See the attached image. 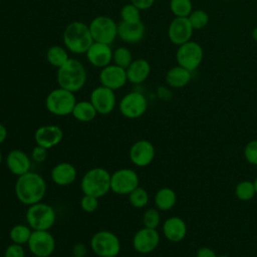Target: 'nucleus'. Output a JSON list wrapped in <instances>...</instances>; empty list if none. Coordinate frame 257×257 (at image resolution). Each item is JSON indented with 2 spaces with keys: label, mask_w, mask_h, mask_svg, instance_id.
<instances>
[{
  "label": "nucleus",
  "mask_w": 257,
  "mask_h": 257,
  "mask_svg": "<svg viewBox=\"0 0 257 257\" xmlns=\"http://www.w3.org/2000/svg\"><path fill=\"white\" fill-rule=\"evenodd\" d=\"M46 190L47 186L43 177L31 171L17 177L14 186L17 200L26 206L41 202L46 195Z\"/></svg>",
  "instance_id": "obj_1"
},
{
  "label": "nucleus",
  "mask_w": 257,
  "mask_h": 257,
  "mask_svg": "<svg viewBox=\"0 0 257 257\" xmlns=\"http://www.w3.org/2000/svg\"><path fill=\"white\" fill-rule=\"evenodd\" d=\"M87 73L81 61L69 58L62 66L57 68L56 80L59 87L71 92L79 91L86 83Z\"/></svg>",
  "instance_id": "obj_2"
},
{
  "label": "nucleus",
  "mask_w": 257,
  "mask_h": 257,
  "mask_svg": "<svg viewBox=\"0 0 257 257\" xmlns=\"http://www.w3.org/2000/svg\"><path fill=\"white\" fill-rule=\"evenodd\" d=\"M64 47L71 53L83 54L93 43L87 24L82 21L70 22L63 31Z\"/></svg>",
  "instance_id": "obj_3"
},
{
  "label": "nucleus",
  "mask_w": 257,
  "mask_h": 257,
  "mask_svg": "<svg viewBox=\"0 0 257 257\" xmlns=\"http://www.w3.org/2000/svg\"><path fill=\"white\" fill-rule=\"evenodd\" d=\"M80 189L84 195L102 198L110 191V174L100 167L89 169L80 181Z\"/></svg>",
  "instance_id": "obj_4"
},
{
  "label": "nucleus",
  "mask_w": 257,
  "mask_h": 257,
  "mask_svg": "<svg viewBox=\"0 0 257 257\" xmlns=\"http://www.w3.org/2000/svg\"><path fill=\"white\" fill-rule=\"evenodd\" d=\"M76 103L74 92L62 87L52 89L45 98L46 109L56 116H66L71 114Z\"/></svg>",
  "instance_id": "obj_5"
},
{
  "label": "nucleus",
  "mask_w": 257,
  "mask_h": 257,
  "mask_svg": "<svg viewBox=\"0 0 257 257\" xmlns=\"http://www.w3.org/2000/svg\"><path fill=\"white\" fill-rule=\"evenodd\" d=\"M25 218L32 230H50L56 221V213L49 204L39 202L28 206Z\"/></svg>",
  "instance_id": "obj_6"
},
{
  "label": "nucleus",
  "mask_w": 257,
  "mask_h": 257,
  "mask_svg": "<svg viewBox=\"0 0 257 257\" xmlns=\"http://www.w3.org/2000/svg\"><path fill=\"white\" fill-rule=\"evenodd\" d=\"M90 247L98 257L117 256L120 251V241L114 233L107 230H100L92 235Z\"/></svg>",
  "instance_id": "obj_7"
},
{
  "label": "nucleus",
  "mask_w": 257,
  "mask_h": 257,
  "mask_svg": "<svg viewBox=\"0 0 257 257\" xmlns=\"http://www.w3.org/2000/svg\"><path fill=\"white\" fill-rule=\"evenodd\" d=\"M93 41L111 44L117 37V24L115 21L105 15L94 17L88 24Z\"/></svg>",
  "instance_id": "obj_8"
},
{
  "label": "nucleus",
  "mask_w": 257,
  "mask_h": 257,
  "mask_svg": "<svg viewBox=\"0 0 257 257\" xmlns=\"http://www.w3.org/2000/svg\"><path fill=\"white\" fill-rule=\"evenodd\" d=\"M204 58L202 46L193 40H190L178 46L176 52L177 63L189 71H195L201 64Z\"/></svg>",
  "instance_id": "obj_9"
},
{
  "label": "nucleus",
  "mask_w": 257,
  "mask_h": 257,
  "mask_svg": "<svg viewBox=\"0 0 257 257\" xmlns=\"http://www.w3.org/2000/svg\"><path fill=\"white\" fill-rule=\"evenodd\" d=\"M140 186L137 172L130 168H121L110 174V191L117 195H128Z\"/></svg>",
  "instance_id": "obj_10"
},
{
  "label": "nucleus",
  "mask_w": 257,
  "mask_h": 257,
  "mask_svg": "<svg viewBox=\"0 0 257 257\" xmlns=\"http://www.w3.org/2000/svg\"><path fill=\"white\" fill-rule=\"evenodd\" d=\"M148 109V100L140 91H131L124 94L118 102V110L122 116L136 119L143 116Z\"/></svg>",
  "instance_id": "obj_11"
},
{
  "label": "nucleus",
  "mask_w": 257,
  "mask_h": 257,
  "mask_svg": "<svg viewBox=\"0 0 257 257\" xmlns=\"http://www.w3.org/2000/svg\"><path fill=\"white\" fill-rule=\"evenodd\" d=\"M27 245L35 257H49L53 254L56 243L49 230H33Z\"/></svg>",
  "instance_id": "obj_12"
},
{
  "label": "nucleus",
  "mask_w": 257,
  "mask_h": 257,
  "mask_svg": "<svg viewBox=\"0 0 257 257\" xmlns=\"http://www.w3.org/2000/svg\"><path fill=\"white\" fill-rule=\"evenodd\" d=\"M89 101L92 103L97 113L105 115L110 113L116 105V97L114 90L103 85L96 86L92 89L89 96Z\"/></svg>",
  "instance_id": "obj_13"
},
{
  "label": "nucleus",
  "mask_w": 257,
  "mask_h": 257,
  "mask_svg": "<svg viewBox=\"0 0 257 257\" xmlns=\"http://www.w3.org/2000/svg\"><path fill=\"white\" fill-rule=\"evenodd\" d=\"M160 234L157 229L143 227L133 237V247L141 254H149L157 249L160 244Z\"/></svg>",
  "instance_id": "obj_14"
},
{
  "label": "nucleus",
  "mask_w": 257,
  "mask_h": 257,
  "mask_svg": "<svg viewBox=\"0 0 257 257\" xmlns=\"http://www.w3.org/2000/svg\"><path fill=\"white\" fill-rule=\"evenodd\" d=\"M156 156L154 145L148 140H139L135 142L128 152L131 162L140 168H145L152 164Z\"/></svg>",
  "instance_id": "obj_15"
},
{
  "label": "nucleus",
  "mask_w": 257,
  "mask_h": 257,
  "mask_svg": "<svg viewBox=\"0 0 257 257\" xmlns=\"http://www.w3.org/2000/svg\"><path fill=\"white\" fill-rule=\"evenodd\" d=\"M194 29L188 17H175L168 27V37L177 46L190 41Z\"/></svg>",
  "instance_id": "obj_16"
},
{
  "label": "nucleus",
  "mask_w": 257,
  "mask_h": 257,
  "mask_svg": "<svg viewBox=\"0 0 257 257\" xmlns=\"http://www.w3.org/2000/svg\"><path fill=\"white\" fill-rule=\"evenodd\" d=\"M99 81L101 85L112 90H117L124 86L127 82L126 71L124 68L117 66L114 63H110L101 68L99 72Z\"/></svg>",
  "instance_id": "obj_17"
},
{
  "label": "nucleus",
  "mask_w": 257,
  "mask_h": 257,
  "mask_svg": "<svg viewBox=\"0 0 257 257\" xmlns=\"http://www.w3.org/2000/svg\"><path fill=\"white\" fill-rule=\"evenodd\" d=\"M63 139V131L56 124H45L39 126L34 133L36 145L46 150L56 147Z\"/></svg>",
  "instance_id": "obj_18"
},
{
  "label": "nucleus",
  "mask_w": 257,
  "mask_h": 257,
  "mask_svg": "<svg viewBox=\"0 0 257 257\" xmlns=\"http://www.w3.org/2000/svg\"><path fill=\"white\" fill-rule=\"evenodd\" d=\"M112 53L113 50L109 44L93 41L85 52V55L92 66L103 68L112 62Z\"/></svg>",
  "instance_id": "obj_19"
},
{
  "label": "nucleus",
  "mask_w": 257,
  "mask_h": 257,
  "mask_svg": "<svg viewBox=\"0 0 257 257\" xmlns=\"http://www.w3.org/2000/svg\"><path fill=\"white\" fill-rule=\"evenodd\" d=\"M6 166L10 173L19 177L30 171L31 158L28 155L18 149L10 151L6 156Z\"/></svg>",
  "instance_id": "obj_20"
},
{
  "label": "nucleus",
  "mask_w": 257,
  "mask_h": 257,
  "mask_svg": "<svg viewBox=\"0 0 257 257\" xmlns=\"http://www.w3.org/2000/svg\"><path fill=\"white\" fill-rule=\"evenodd\" d=\"M146 33V27L143 21L128 23L120 21L117 24V37L123 42L135 44L143 40Z\"/></svg>",
  "instance_id": "obj_21"
},
{
  "label": "nucleus",
  "mask_w": 257,
  "mask_h": 257,
  "mask_svg": "<svg viewBox=\"0 0 257 257\" xmlns=\"http://www.w3.org/2000/svg\"><path fill=\"white\" fill-rule=\"evenodd\" d=\"M187 224L184 219L178 216H172L163 224V234L167 240L173 243L181 242L187 235Z\"/></svg>",
  "instance_id": "obj_22"
},
{
  "label": "nucleus",
  "mask_w": 257,
  "mask_h": 257,
  "mask_svg": "<svg viewBox=\"0 0 257 257\" xmlns=\"http://www.w3.org/2000/svg\"><path fill=\"white\" fill-rule=\"evenodd\" d=\"M51 179L57 186L65 187L71 185L77 177L76 168L67 162H61L56 164L50 173Z\"/></svg>",
  "instance_id": "obj_23"
},
{
  "label": "nucleus",
  "mask_w": 257,
  "mask_h": 257,
  "mask_svg": "<svg viewBox=\"0 0 257 257\" xmlns=\"http://www.w3.org/2000/svg\"><path fill=\"white\" fill-rule=\"evenodd\" d=\"M127 81L133 84H141L148 79L151 73V64L144 58L133 60L125 69Z\"/></svg>",
  "instance_id": "obj_24"
},
{
  "label": "nucleus",
  "mask_w": 257,
  "mask_h": 257,
  "mask_svg": "<svg viewBox=\"0 0 257 257\" xmlns=\"http://www.w3.org/2000/svg\"><path fill=\"white\" fill-rule=\"evenodd\" d=\"M191 78L192 72L179 64L170 68L165 76L167 84L173 88L185 87L191 81Z\"/></svg>",
  "instance_id": "obj_25"
},
{
  "label": "nucleus",
  "mask_w": 257,
  "mask_h": 257,
  "mask_svg": "<svg viewBox=\"0 0 257 257\" xmlns=\"http://www.w3.org/2000/svg\"><path fill=\"white\" fill-rule=\"evenodd\" d=\"M154 201L158 210L169 211L173 209L177 203V194L173 189L164 187L157 191Z\"/></svg>",
  "instance_id": "obj_26"
},
{
  "label": "nucleus",
  "mask_w": 257,
  "mask_h": 257,
  "mask_svg": "<svg viewBox=\"0 0 257 257\" xmlns=\"http://www.w3.org/2000/svg\"><path fill=\"white\" fill-rule=\"evenodd\" d=\"M71 114L78 121L89 122L93 120L98 113L89 100H80L76 101Z\"/></svg>",
  "instance_id": "obj_27"
},
{
  "label": "nucleus",
  "mask_w": 257,
  "mask_h": 257,
  "mask_svg": "<svg viewBox=\"0 0 257 257\" xmlns=\"http://www.w3.org/2000/svg\"><path fill=\"white\" fill-rule=\"evenodd\" d=\"M69 58L68 50L60 45H52L46 51L47 62L56 68L62 66Z\"/></svg>",
  "instance_id": "obj_28"
},
{
  "label": "nucleus",
  "mask_w": 257,
  "mask_h": 257,
  "mask_svg": "<svg viewBox=\"0 0 257 257\" xmlns=\"http://www.w3.org/2000/svg\"><path fill=\"white\" fill-rule=\"evenodd\" d=\"M32 231L33 230L28 225L17 224L10 229L9 238L12 241V243H16L20 245L27 244L32 234Z\"/></svg>",
  "instance_id": "obj_29"
},
{
  "label": "nucleus",
  "mask_w": 257,
  "mask_h": 257,
  "mask_svg": "<svg viewBox=\"0 0 257 257\" xmlns=\"http://www.w3.org/2000/svg\"><path fill=\"white\" fill-rule=\"evenodd\" d=\"M235 196L242 202L251 201L256 196L254 183L248 180L239 182L235 187Z\"/></svg>",
  "instance_id": "obj_30"
},
{
  "label": "nucleus",
  "mask_w": 257,
  "mask_h": 257,
  "mask_svg": "<svg viewBox=\"0 0 257 257\" xmlns=\"http://www.w3.org/2000/svg\"><path fill=\"white\" fill-rule=\"evenodd\" d=\"M127 198H128L130 204L134 208H137V209L145 208L148 205L149 201H150L149 193L147 192L146 189H144L141 186H139L133 192H131L127 195Z\"/></svg>",
  "instance_id": "obj_31"
},
{
  "label": "nucleus",
  "mask_w": 257,
  "mask_h": 257,
  "mask_svg": "<svg viewBox=\"0 0 257 257\" xmlns=\"http://www.w3.org/2000/svg\"><path fill=\"white\" fill-rule=\"evenodd\" d=\"M170 9L175 17H188L194 10L192 0H170Z\"/></svg>",
  "instance_id": "obj_32"
},
{
  "label": "nucleus",
  "mask_w": 257,
  "mask_h": 257,
  "mask_svg": "<svg viewBox=\"0 0 257 257\" xmlns=\"http://www.w3.org/2000/svg\"><path fill=\"white\" fill-rule=\"evenodd\" d=\"M133 53L128 48L124 46H119L115 50H113L112 62L117 66L126 69L128 65L133 62Z\"/></svg>",
  "instance_id": "obj_33"
},
{
  "label": "nucleus",
  "mask_w": 257,
  "mask_h": 257,
  "mask_svg": "<svg viewBox=\"0 0 257 257\" xmlns=\"http://www.w3.org/2000/svg\"><path fill=\"white\" fill-rule=\"evenodd\" d=\"M188 19L193 29L197 30V29H203L208 25L210 21V16L205 10L195 9L188 16Z\"/></svg>",
  "instance_id": "obj_34"
},
{
  "label": "nucleus",
  "mask_w": 257,
  "mask_h": 257,
  "mask_svg": "<svg viewBox=\"0 0 257 257\" xmlns=\"http://www.w3.org/2000/svg\"><path fill=\"white\" fill-rule=\"evenodd\" d=\"M119 14H120L121 21L128 22V23L141 21V10L137 6H135L133 3L123 5L120 9Z\"/></svg>",
  "instance_id": "obj_35"
},
{
  "label": "nucleus",
  "mask_w": 257,
  "mask_h": 257,
  "mask_svg": "<svg viewBox=\"0 0 257 257\" xmlns=\"http://www.w3.org/2000/svg\"><path fill=\"white\" fill-rule=\"evenodd\" d=\"M143 224L144 227L157 229L161 224L160 210H158L157 208H150L146 210L143 215Z\"/></svg>",
  "instance_id": "obj_36"
},
{
  "label": "nucleus",
  "mask_w": 257,
  "mask_h": 257,
  "mask_svg": "<svg viewBox=\"0 0 257 257\" xmlns=\"http://www.w3.org/2000/svg\"><path fill=\"white\" fill-rule=\"evenodd\" d=\"M243 155L247 163L257 166V140H252L246 144Z\"/></svg>",
  "instance_id": "obj_37"
},
{
  "label": "nucleus",
  "mask_w": 257,
  "mask_h": 257,
  "mask_svg": "<svg viewBox=\"0 0 257 257\" xmlns=\"http://www.w3.org/2000/svg\"><path fill=\"white\" fill-rule=\"evenodd\" d=\"M80 208L86 212V213H93L98 208V198L90 196V195H84L81 197L79 202Z\"/></svg>",
  "instance_id": "obj_38"
},
{
  "label": "nucleus",
  "mask_w": 257,
  "mask_h": 257,
  "mask_svg": "<svg viewBox=\"0 0 257 257\" xmlns=\"http://www.w3.org/2000/svg\"><path fill=\"white\" fill-rule=\"evenodd\" d=\"M4 257H25V250L22 245L11 243L6 247Z\"/></svg>",
  "instance_id": "obj_39"
},
{
  "label": "nucleus",
  "mask_w": 257,
  "mask_h": 257,
  "mask_svg": "<svg viewBox=\"0 0 257 257\" xmlns=\"http://www.w3.org/2000/svg\"><path fill=\"white\" fill-rule=\"evenodd\" d=\"M34 162L41 164L43 163L46 158H47V150L44 149L43 147H40L38 145H36L31 152V157H30Z\"/></svg>",
  "instance_id": "obj_40"
},
{
  "label": "nucleus",
  "mask_w": 257,
  "mask_h": 257,
  "mask_svg": "<svg viewBox=\"0 0 257 257\" xmlns=\"http://www.w3.org/2000/svg\"><path fill=\"white\" fill-rule=\"evenodd\" d=\"M156 0H131V3H133L135 6H137L141 11L150 9Z\"/></svg>",
  "instance_id": "obj_41"
},
{
  "label": "nucleus",
  "mask_w": 257,
  "mask_h": 257,
  "mask_svg": "<svg viewBox=\"0 0 257 257\" xmlns=\"http://www.w3.org/2000/svg\"><path fill=\"white\" fill-rule=\"evenodd\" d=\"M217 253L210 247H201L197 250L196 257H217Z\"/></svg>",
  "instance_id": "obj_42"
},
{
  "label": "nucleus",
  "mask_w": 257,
  "mask_h": 257,
  "mask_svg": "<svg viewBox=\"0 0 257 257\" xmlns=\"http://www.w3.org/2000/svg\"><path fill=\"white\" fill-rule=\"evenodd\" d=\"M72 253L74 256H78V257H83L86 254V247L82 244V243H76L73 246L72 249Z\"/></svg>",
  "instance_id": "obj_43"
},
{
  "label": "nucleus",
  "mask_w": 257,
  "mask_h": 257,
  "mask_svg": "<svg viewBox=\"0 0 257 257\" xmlns=\"http://www.w3.org/2000/svg\"><path fill=\"white\" fill-rule=\"evenodd\" d=\"M7 135H8V132H7V128L5 127L4 124L0 123V145L3 144L6 139H7Z\"/></svg>",
  "instance_id": "obj_44"
},
{
  "label": "nucleus",
  "mask_w": 257,
  "mask_h": 257,
  "mask_svg": "<svg viewBox=\"0 0 257 257\" xmlns=\"http://www.w3.org/2000/svg\"><path fill=\"white\" fill-rule=\"evenodd\" d=\"M252 38L255 42H257V26L252 30Z\"/></svg>",
  "instance_id": "obj_45"
},
{
  "label": "nucleus",
  "mask_w": 257,
  "mask_h": 257,
  "mask_svg": "<svg viewBox=\"0 0 257 257\" xmlns=\"http://www.w3.org/2000/svg\"><path fill=\"white\" fill-rule=\"evenodd\" d=\"M253 183H254V186H255V191H256V195H257V177L254 179Z\"/></svg>",
  "instance_id": "obj_46"
},
{
  "label": "nucleus",
  "mask_w": 257,
  "mask_h": 257,
  "mask_svg": "<svg viewBox=\"0 0 257 257\" xmlns=\"http://www.w3.org/2000/svg\"><path fill=\"white\" fill-rule=\"evenodd\" d=\"M2 163V152H1V149H0V165Z\"/></svg>",
  "instance_id": "obj_47"
},
{
  "label": "nucleus",
  "mask_w": 257,
  "mask_h": 257,
  "mask_svg": "<svg viewBox=\"0 0 257 257\" xmlns=\"http://www.w3.org/2000/svg\"><path fill=\"white\" fill-rule=\"evenodd\" d=\"M217 257H230V256H227V255H218Z\"/></svg>",
  "instance_id": "obj_48"
},
{
  "label": "nucleus",
  "mask_w": 257,
  "mask_h": 257,
  "mask_svg": "<svg viewBox=\"0 0 257 257\" xmlns=\"http://www.w3.org/2000/svg\"><path fill=\"white\" fill-rule=\"evenodd\" d=\"M109 257H117V256H109Z\"/></svg>",
  "instance_id": "obj_49"
},
{
  "label": "nucleus",
  "mask_w": 257,
  "mask_h": 257,
  "mask_svg": "<svg viewBox=\"0 0 257 257\" xmlns=\"http://www.w3.org/2000/svg\"><path fill=\"white\" fill-rule=\"evenodd\" d=\"M223 1H231V0H223Z\"/></svg>",
  "instance_id": "obj_50"
},
{
  "label": "nucleus",
  "mask_w": 257,
  "mask_h": 257,
  "mask_svg": "<svg viewBox=\"0 0 257 257\" xmlns=\"http://www.w3.org/2000/svg\"><path fill=\"white\" fill-rule=\"evenodd\" d=\"M72 257H78V256H74V255H73V256H72Z\"/></svg>",
  "instance_id": "obj_51"
}]
</instances>
